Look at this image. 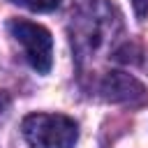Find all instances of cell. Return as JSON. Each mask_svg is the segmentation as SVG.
<instances>
[{"label":"cell","instance_id":"obj_1","mask_svg":"<svg viewBox=\"0 0 148 148\" xmlns=\"http://www.w3.org/2000/svg\"><path fill=\"white\" fill-rule=\"evenodd\" d=\"M30 148H72L79 139V127L62 113H30L21 123Z\"/></svg>","mask_w":148,"mask_h":148},{"label":"cell","instance_id":"obj_2","mask_svg":"<svg viewBox=\"0 0 148 148\" xmlns=\"http://www.w3.org/2000/svg\"><path fill=\"white\" fill-rule=\"evenodd\" d=\"M9 32L23 46V53H25V60L30 62V67L39 74H46L53 65V37H51V32L44 25L25 21V18H12Z\"/></svg>","mask_w":148,"mask_h":148},{"label":"cell","instance_id":"obj_3","mask_svg":"<svg viewBox=\"0 0 148 148\" xmlns=\"http://www.w3.org/2000/svg\"><path fill=\"white\" fill-rule=\"evenodd\" d=\"M102 95L109 102H118V104H141L146 99V88L125 72H109L102 83H99Z\"/></svg>","mask_w":148,"mask_h":148},{"label":"cell","instance_id":"obj_4","mask_svg":"<svg viewBox=\"0 0 148 148\" xmlns=\"http://www.w3.org/2000/svg\"><path fill=\"white\" fill-rule=\"evenodd\" d=\"M12 2H16L30 12H53L60 5V0H12Z\"/></svg>","mask_w":148,"mask_h":148},{"label":"cell","instance_id":"obj_5","mask_svg":"<svg viewBox=\"0 0 148 148\" xmlns=\"http://www.w3.org/2000/svg\"><path fill=\"white\" fill-rule=\"evenodd\" d=\"M132 7H134V12H136L139 18L148 16V0H132Z\"/></svg>","mask_w":148,"mask_h":148}]
</instances>
